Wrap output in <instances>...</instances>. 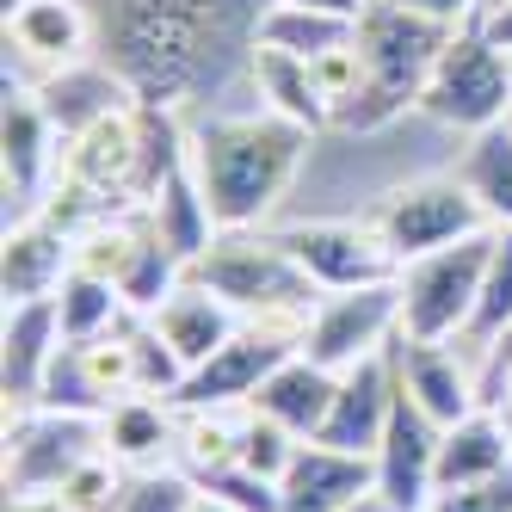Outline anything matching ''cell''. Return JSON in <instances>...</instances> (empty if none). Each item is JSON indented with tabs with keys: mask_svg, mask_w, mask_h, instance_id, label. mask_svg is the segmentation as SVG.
<instances>
[{
	"mask_svg": "<svg viewBox=\"0 0 512 512\" xmlns=\"http://www.w3.org/2000/svg\"><path fill=\"white\" fill-rule=\"evenodd\" d=\"M420 118L445 124L457 136H482L512 118V50H500L482 25L451 31V44L438 50L426 93H420Z\"/></svg>",
	"mask_w": 512,
	"mask_h": 512,
	"instance_id": "obj_5",
	"label": "cell"
},
{
	"mask_svg": "<svg viewBox=\"0 0 512 512\" xmlns=\"http://www.w3.org/2000/svg\"><path fill=\"white\" fill-rule=\"evenodd\" d=\"M99 451L118 469L149 475L155 463H167L179 451V408L161 395H124L99 414Z\"/></svg>",
	"mask_w": 512,
	"mask_h": 512,
	"instance_id": "obj_21",
	"label": "cell"
},
{
	"mask_svg": "<svg viewBox=\"0 0 512 512\" xmlns=\"http://www.w3.org/2000/svg\"><path fill=\"white\" fill-rule=\"evenodd\" d=\"M451 44L445 25H432L395 0H371L358 13V56H364V99L352 105V118L340 130H383L401 112H420V93L438 50Z\"/></svg>",
	"mask_w": 512,
	"mask_h": 512,
	"instance_id": "obj_4",
	"label": "cell"
},
{
	"mask_svg": "<svg viewBox=\"0 0 512 512\" xmlns=\"http://www.w3.org/2000/svg\"><path fill=\"white\" fill-rule=\"evenodd\" d=\"M142 210H149L155 235H161L186 266L198 260V253H204L216 235H223V229H216V216H210V204H204V186H198L192 161H179V167L161 179V186H155V198L142 204Z\"/></svg>",
	"mask_w": 512,
	"mask_h": 512,
	"instance_id": "obj_24",
	"label": "cell"
},
{
	"mask_svg": "<svg viewBox=\"0 0 512 512\" xmlns=\"http://www.w3.org/2000/svg\"><path fill=\"white\" fill-rule=\"evenodd\" d=\"M488 7H494V0H488Z\"/></svg>",
	"mask_w": 512,
	"mask_h": 512,
	"instance_id": "obj_40",
	"label": "cell"
},
{
	"mask_svg": "<svg viewBox=\"0 0 512 512\" xmlns=\"http://www.w3.org/2000/svg\"><path fill=\"white\" fill-rule=\"evenodd\" d=\"M309 68H315V87H321V99H327V118H334V130H340V124L352 118V105L364 99V56H358V31H352V44L315 56Z\"/></svg>",
	"mask_w": 512,
	"mask_h": 512,
	"instance_id": "obj_30",
	"label": "cell"
},
{
	"mask_svg": "<svg viewBox=\"0 0 512 512\" xmlns=\"http://www.w3.org/2000/svg\"><path fill=\"white\" fill-rule=\"evenodd\" d=\"M395 395H401V383H395V358L389 352L340 371L334 408H327L315 445H334V451H352V457H377L383 432H389V414H395Z\"/></svg>",
	"mask_w": 512,
	"mask_h": 512,
	"instance_id": "obj_16",
	"label": "cell"
},
{
	"mask_svg": "<svg viewBox=\"0 0 512 512\" xmlns=\"http://www.w3.org/2000/svg\"><path fill=\"white\" fill-rule=\"evenodd\" d=\"M290 352H303V334H290V327H272V321H241V334L204 358L198 371H186L179 383L173 408H247L260 383L278 371Z\"/></svg>",
	"mask_w": 512,
	"mask_h": 512,
	"instance_id": "obj_11",
	"label": "cell"
},
{
	"mask_svg": "<svg viewBox=\"0 0 512 512\" xmlns=\"http://www.w3.org/2000/svg\"><path fill=\"white\" fill-rule=\"evenodd\" d=\"M68 272H75V229H62L50 210H31V216H19V223L7 229V260H0L7 303L56 297Z\"/></svg>",
	"mask_w": 512,
	"mask_h": 512,
	"instance_id": "obj_19",
	"label": "cell"
},
{
	"mask_svg": "<svg viewBox=\"0 0 512 512\" xmlns=\"http://www.w3.org/2000/svg\"><path fill=\"white\" fill-rule=\"evenodd\" d=\"M0 149H7V198H19V210H44V186L62 173L68 142L50 124L38 87L7 81V118H0Z\"/></svg>",
	"mask_w": 512,
	"mask_h": 512,
	"instance_id": "obj_14",
	"label": "cell"
},
{
	"mask_svg": "<svg viewBox=\"0 0 512 512\" xmlns=\"http://www.w3.org/2000/svg\"><path fill=\"white\" fill-rule=\"evenodd\" d=\"M303 124H290L266 105L253 112H216L186 130V161L204 186V204L216 216V229H266L278 198L290 192V179L309 161Z\"/></svg>",
	"mask_w": 512,
	"mask_h": 512,
	"instance_id": "obj_2",
	"label": "cell"
},
{
	"mask_svg": "<svg viewBox=\"0 0 512 512\" xmlns=\"http://www.w3.org/2000/svg\"><path fill=\"white\" fill-rule=\"evenodd\" d=\"M377 488V463L352 457L334 445H297L284 482H278V512H352L364 494Z\"/></svg>",
	"mask_w": 512,
	"mask_h": 512,
	"instance_id": "obj_17",
	"label": "cell"
},
{
	"mask_svg": "<svg viewBox=\"0 0 512 512\" xmlns=\"http://www.w3.org/2000/svg\"><path fill=\"white\" fill-rule=\"evenodd\" d=\"M500 340H512V229H494V253L482 272V297L463 327V352H494Z\"/></svg>",
	"mask_w": 512,
	"mask_h": 512,
	"instance_id": "obj_29",
	"label": "cell"
},
{
	"mask_svg": "<svg viewBox=\"0 0 512 512\" xmlns=\"http://www.w3.org/2000/svg\"><path fill=\"white\" fill-rule=\"evenodd\" d=\"M395 7H408V13L445 25V31H469V25L488 19V0H395Z\"/></svg>",
	"mask_w": 512,
	"mask_h": 512,
	"instance_id": "obj_33",
	"label": "cell"
},
{
	"mask_svg": "<svg viewBox=\"0 0 512 512\" xmlns=\"http://www.w3.org/2000/svg\"><path fill=\"white\" fill-rule=\"evenodd\" d=\"M186 272L204 290H216L241 321H272L290 334H309V315L321 309V284L290 260V247L272 229H223Z\"/></svg>",
	"mask_w": 512,
	"mask_h": 512,
	"instance_id": "obj_3",
	"label": "cell"
},
{
	"mask_svg": "<svg viewBox=\"0 0 512 512\" xmlns=\"http://www.w3.org/2000/svg\"><path fill=\"white\" fill-rule=\"evenodd\" d=\"M334 383H340V371L315 364L309 352H290L278 371L260 383V395H253L247 408L278 420L290 438H303V445H309V438L321 432V420H327V408H334Z\"/></svg>",
	"mask_w": 512,
	"mask_h": 512,
	"instance_id": "obj_22",
	"label": "cell"
},
{
	"mask_svg": "<svg viewBox=\"0 0 512 512\" xmlns=\"http://www.w3.org/2000/svg\"><path fill=\"white\" fill-rule=\"evenodd\" d=\"M278 7H315V13H340V19H358L371 0H278Z\"/></svg>",
	"mask_w": 512,
	"mask_h": 512,
	"instance_id": "obj_36",
	"label": "cell"
},
{
	"mask_svg": "<svg viewBox=\"0 0 512 512\" xmlns=\"http://www.w3.org/2000/svg\"><path fill=\"white\" fill-rule=\"evenodd\" d=\"M488 253H494V229L401 266V340H463L475 297H482Z\"/></svg>",
	"mask_w": 512,
	"mask_h": 512,
	"instance_id": "obj_7",
	"label": "cell"
},
{
	"mask_svg": "<svg viewBox=\"0 0 512 512\" xmlns=\"http://www.w3.org/2000/svg\"><path fill=\"white\" fill-rule=\"evenodd\" d=\"M364 216H371V229L383 235V247L395 253L401 266L426 260V253H438V247H457V241H469V235L488 229L482 204H475V192L463 186L457 173L401 179V186H389Z\"/></svg>",
	"mask_w": 512,
	"mask_h": 512,
	"instance_id": "obj_6",
	"label": "cell"
},
{
	"mask_svg": "<svg viewBox=\"0 0 512 512\" xmlns=\"http://www.w3.org/2000/svg\"><path fill=\"white\" fill-rule=\"evenodd\" d=\"M297 445L303 438H290L278 420H266V414H253L247 408V420H241V469H253V475H266V482H284V469H290V457H297Z\"/></svg>",
	"mask_w": 512,
	"mask_h": 512,
	"instance_id": "obj_31",
	"label": "cell"
},
{
	"mask_svg": "<svg viewBox=\"0 0 512 512\" xmlns=\"http://www.w3.org/2000/svg\"><path fill=\"white\" fill-rule=\"evenodd\" d=\"M389 358H395L401 395H408L414 408H426L438 426H457V420H469L488 401L457 340H395Z\"/></svg>",
	"mask_w": 512,
	"mask_h": 512,
	"instance_id": "obj_15",
	"label": "cell"
},
{
	"mask_svg": "<svg viewBox=\"0 0 512 512\" xmlns=\"http://www.w3.org/2000/svg\"><path fill=\"white\" fill-rule=\"evenodd\" d=\"M56 315H62V340L68 346H87V340H105L112 327H124L130 303H124V290L112 278H99V272H68L62 290H56Z\"/></svg>",
	"mask_w": 512,
	"mask_h": 512,
	"instance_id": "obj_28",
	"label": "cell"
},
{
	"mask_svg": "<svg viewBox=\"0 0 512 512\" xmlns=\"http://www.w3.org/2000/svg\"><path fill=\"white\" fill-rule=\"evenodd\" d=\"M7 512H68V506L56 488H19V494H7Z\"/></svg>",
	"mask_w": 512,
	"mask_h": 512,
	"instance_id": "obj_34",
	"label": "cell"
},
{
	"mask_svg": "<svg viewBox=\"0 0 512 512\" xmlns=\"http://www.w3.org/2000/svg\"><path fill=\"white\" fill-rule=\"evenodd\" d=\"M426 512H512V469L475 488H438Z\"/></svg>",
	"mask_w": 512,
	"mask_h": 512,
	"instance_id": "obj_32",
	"label": "cell"
},
{
	"mask_svg": "<svg viewBox=\"0 0 512 512\" xmlns=\"http://www.w3.org/2000/svg\"><path fill=\"white\" fill-rule=\"evenodd\" d=\"M401 340V278L395 284H371V290H334L321 297V309L309 315L303 352L327 371H352V364L377 358Z\"/></svg>",
	"mask_w": 512,
	"mask_h": 512,
	"instance_id": "obj_10",
	"label": "cell"
},
{
	"mask_svg": "<svg viewBox=\"0 0 512 512\" xmlns=\"http://www.w3.org/2000/svg\"><path fill=\"white\" fill-rule=\"evenodd\" d=\"M506 124H512V118H506Z\"/></svg>",
	"mask_w": 512,
	"mask_h": 512,
	"instance_id": "obj_41",
	"label": "cell"
},
{
	"mask_svg": "<svg viewBox=\"0 0 512 512\" xmlns=\"http://www.w3.org/2000/svg\"><path fill=\"white\" fill-rule=\"evenodd\" d=\"M62 315H56V297H38V303H7V327H0V377H7V401L19 408H38L44 395V377L62 352Z\"/></svg>",
	"mask_w": 512,
	"mask_h": 512,
	"instance_id": "obj_20",
	"label": "cell"
},
{
	"mask_svg": "<svg viewBox=\"0 0 512 512\" xmlns=\"http://www.w3.org/2000/svg\"><path fill=\"white\" fill-rule=\"evenodd\" d=\"M352 512H395V506H389V500H383V494H377V488H371V494H364V500H358V506H352Z\"/></svg>",
	"mask_w": 512,
	"mask_h": 512,
	"instance_id": "obj_39",
	"label": "cell"
},
{
	"mask_svg": "<svg viewBox=\"0 0 512 512\" xmlns=\"http://www.w3.org/2000/svg\"><path fill=\"white\" fill-rule=\"evenodd\" d=\"M149 327L161 334V346L186 364V371H198L204 358H216V352L241 334V315L216 297V290H204V284L186 272V278H179L167 297H161V309L149 315Z\"/></svg>",
	"mask_w": 512,
	"mask_h": 512,
	"instance_id": "obj_18",
	"label": "cell"
},
{
	"mask_svg": "<svg viewBox=\"0 0 512 512\" xmlns=\"http://www.w3.org/2000/svg\"><path fill=\"white\" fill-rule=\"evenodd\" d=\"M482 31L500 44V50H512V0H494L488 7V19H482Z\"/></svg>",
	"mask_w": 512,
	"mask_h": 512,
	"instance_id": "obj_35",
	"label": "cell"
},
{
	"mask_svg": "<svg viewBox=\"0 0 512 512\" xmlns=\"http://www.w3.org/2000/svg\"><path fill=\"white\" fill-rule=\"evenodd\" d=\"M179 512H235L229 500H216V494H204V488H192V500L179 506Z\"/></svg>",
	"mask_w": 512,
	"mask_h": 512,
	"instance_id": "obj_37",
	"label": "cell"
},
{
	"mask_svg": "<svg viewBox=\"0 0 512 512\" xmlns=\"http://www.w3.org/2000/svg\"><path fill=\"white\" fill-rule=\"evenodd\" d=\"M99 56V13L87 0H7V81L38 87Z\"/></svg>",
	"mask_w": 512,
	"mask_h": 512,
	"instance_id": "obj_9",
	"label": "cell"
},
{
	"mask_svg": "<svg viewBox=\"0 0 512 512\" xmlns=\"http://www.w3.org/2000/svg\"><path fill=\"white\" fill-rule=\"evenodd\" d=\"M290 260H297L321 297L334 290H371V284H395L401 278V260L383 247V235L371 229V216H315V223H284L272 229Z\"/></svg>",
	"mask_w": 512,
	"mask_h": 512,
	"instance_id": "obj_8",
	"label": "cell"
},
{
	"mask_svg": "<svg viewBox=\"0 0 512 512\" xmlns=\"http://www.w3.org/2000/svg\"><path fill=\"white\" fill-rule=\"evenodd\" d=\"M93 451H99V420H87V414L38 408V420H13L7 426V494L62 488Z\"/></svg>",
	"mask_w": 512,
	"mask_h": 512,
	"instance_id": "obj_12",
	"label": "cell"
},
{
	"mask_svg": "<svg viewBox=\"0 0 512 512\" xmlns=\"http://www.w3.org/2000/svg\"><path fill=\"white\" fill-rule=\"evenodd\" d=\"M512 469V420L500 408H475L469 420L445 426V445H438V488H475L494 482Z\"/></svg>",
	"mask_w": 512,
	"mask_h": 512,
	"instance_id": "obj_23",
	"label": "cell"
},
{
	"mask_svg": "<svg viewBox=\"0 0 512 512\" xmlns=\"http://www.w3.org/2000/svg\"><path fill=\"white\" fill-rule=\"evenodd\" d=\"M99 56L130 81L142 105L179 112L223 56H253L266 0H105Z\"/></svg>",
	"mask_w": 512,
	"mask_h": 512,
	"instance_id": "obj_1",
	"label": "cell"
},
{
	"mask_svg": "<svg viewBox=\"0 0 512 512\" xmlns=\"http://www.w3.org/2000/svg\"><path fill=\"white\" fill-rule=\"evenodd\" d=\"M488 408H500V414H506V420H512V364H506V383H500V395H494V401H488Z\"/></svg>",
	"mask_w": 512,
	"mask_h": 512,
	"instance_id": "obj_38",
	"label": "cell"
},
{
	"mask_svg": "<svg viewBox=\"0 0 512 512\" xmlns=\"http://www.w3.org/2000/svg\"><path fill=\"white\" fill-rule=\"evenodd\" d=\"M247 75H253V93H260L266 112L303 124V130H334V118H327V99H321V87H315V68H309L303 56H284V50H260V44H253Z\"/></svg>",
	"mask_w": 512,
	"mask_h": 512,
	"instance_id": "obj_25",
	"label": "cell"
},
{
	"mask_svg": "<svg viewBox=\"0 0 512 512\" xmlns=\"http://www.w3.org/2000/svg\"><path fill=\"white\" fill-rule=\"evenodd\" d=\"M438 445H445V426H438L426 408H414L408 395H395L389 432L377 445V494L395 512H426L438 494Z\"/></svg>",
	"mask_w": 512,
	"mask_h": 512,
	"instance_id": "obj_13",
	"label": "cell"
},
{
	"mask_svg": "<svg viewBox=\"0 0 512 512\" xmlns=\"http://www.w3.org/2000/svg\"><path fill=\"white\" fill-rule=\"evenodd\" d=\"M352 31L358 19H340V13H315V7H278V0H266V13H260V31H253V44L260 50H284V56H327V50H340L352 44Z\"/></svg>",
	"mask_w": 512,
	"mask_h": 512,
	"instance_id": "obj_27",
	"label": "cell"
},
{
	"mask_svg": "<svg viewBox=\"0 0 512 512\" xmlns=\"http://www.w3.org/2000/svg\"><path fill=\"white\" fill-rule=\"evenodd\" d=\"M457 179L475 192L488 229H512V124H494L482 136H469V149L457 161Z\"/></svg>",
	"mask_w": 512,
	"mask_h": 512,
	"instance_id": "obj_26",
	"label": "cell"
}]
</instances>
